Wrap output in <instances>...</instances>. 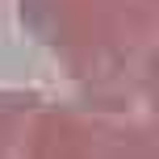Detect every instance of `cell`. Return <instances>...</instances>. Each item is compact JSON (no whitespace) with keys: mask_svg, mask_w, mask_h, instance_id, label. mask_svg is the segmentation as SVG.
I'll use <instances>...</instances> for the list:
<instances>
[{"mask_svg":"<svg viewBox=\"0 0 159 159\" xmlns=\"http://www.w3.org/2000/svg\"><path fill=\"white\" fill-rule=\"evenodd\" d=\"M21 17L105 96H126L147 80L159 0H21Z\"/></svg>","mask_w":159,"mask_h":159,"instance_id":"cell-1","label":"cell"}]
</instances>
